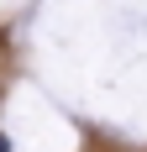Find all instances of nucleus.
I'll use <instances>...</instances> for the list:
<instances>
[{
	"label": "nucleus",
	"instance_id": "f257e3e1",
	"mask_svg": "<svg viewBox=\"0 0 147 152\" xmlns=\"http://www.w3.org/2000/svg\"><path fill=\"white\" fill-rule=\"evenodd\" d=\"M0 152H11V147H5V137H0Z\"/></svg>",
	"mask_w": 147,
	"mask_h": 152
}]
</instances>
